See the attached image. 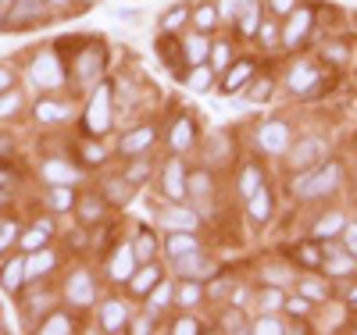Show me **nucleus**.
I'll use <instances>...</instances> for the list:
<instances>
[{
    "instance_id": "1",
    "label": "nucleus",
    "mask_w": 357,
    "mask_h": 335,
    "mask_svg": "<svg viewBox=\"0 0 357 335\" xmlns=\"http://www.w3.org/2000/svg\"><path fill=\"white\" fill-rule=\"evenodd\" d=\"M336 182H340V168H336V164H325L321 171H314V175H304L301 182H296V196H304V200L329 196V193L336 189Z\"/></svg>"
},
{
    "instance_id": "2",
    "label": "nucleus",
    "mask_w": 357,
    "mask_h": 335,
    "mask_svg": "<svg viewBox=\"0 0 357 335\" xmlns=\"http://www.w3.org/2000/svg\"><path fill=\"white\" fill-rule=\"evenodd\" d=\"M111 125V86H97V93L89 97L86 107V129L89 136H104Z\"/></svg>"
},
{
    "instance_id": "3",
    "label": "nucleus",
    "mask_w": 357,
    "mask_h": 335,
    "mask_svg": "<svg viewBox=\"0 0 357 335\" xmlns=\"http://www.w3.org/2000/svg\"><path fill=\"white\" fill-rule=\"evenodd\" d=\"M33 79L40 82V86H61L65 82V72H61V57L57 54H40L36 57V65H33Z\"/></svg>"
},
{
    "instance_id": "4",
    "label": "nucleus",
    "mask_w": 357,
    "mask_h": 335,
    "mask_svg": "<svg viewBox=\"0 0 357 335\" xmlns=\"http://www.w3.org/2000/svg\"><path fill=\"white\" fill-rule=\"evenodd\" d=\"M175 271L183 279H211L215 275V264H204L197 257V250H190V254H178L175 257Z\"/></svg>"
},
{
    "instance_id": "5",
    "label": "nucleus",
    "mask_w": 357,
    "mask_h": 335,
    "mask_svg": "<svg viewBox=\"0 0 357 335\" xmlns=\"http://www.w3.org/2000/svg\"><path fill=\"white\" fill-rule=\"evenodd\" d=\"M257 143L268 150V154H282L286 143H289V129L282 125V121H268V125L261 129V136H257Z\"/></svg>"
},
{
    "instance_id": "6",
    "label": "nucleus",
    "mask_w": 357,
    "mask_h": 335,
    "mask_svg": "<svg viewBox=\"0 0 357 335\" xmlns=\"http://www.w3.org/2000/svg\"><path fill=\"white\" fill-rule=\"evenodd\" d=\"M307 29H311V11H307V8L293 11V18H289V25H286V33H282V43H286V47H296V43L304 40Z\"/></svg>"
},
{
    "instance_id": "7",
    "label": "nucleus",
    "mask_w": 357,
    "mask_h": 335,
    "mask_svg": "<svg viewBox=\"0 0 357 335\" xmlns=\"http://www.w3.org/2000/svg\"><path fill=\"white\" fill-rule=\"evenodd\" d=\"M100 68H104V50H100V47H89V50L79 57V79H82V82H93V79L100 75Z\"/></svg>"
},
{
    "instance_id": "8",
    "label": "nucleus",
    "mask_w": 357,
    "mask_h": 335,
    "mask_svg": "<svg viewBox=\"0 0 357 335\" xmlns=\"http://www.w3.org/2000/svg\"><path fill=\"white\" fill-rule=\"evenodd\" d=\"M68 299H72V303H79V307H86V303H93V279H89L86 271L72 275V282H68Z\"/></svg>"
},
{
    "instance_id": "9",
    "label": "nucleus",
    "mask_w": 357,
    "mask_h": 335,
    "mask_svg": "<svg viewBox=\"0 0 357 335\" xmlns=\"http://www.w3.org/2000/svg\"><path fill=\"white\" fill-rule=\"evenodd\" d=\"M321 154H325V143H321V139H304L301 146L293 150L289 164H293V168H304V164H311V161H321Z\"/></svg>"
},
{
    "instance_id": "10",
    "label": "nucleus",
    "mask_w": 357,
    "mask_h": 335,
    "mask_svg": "<svg viewBox=\"0 0 357 335\" xmlns=\"http://www.w3.org/2000/svg\"><path fill=\"white\" fill-rule=\"evenodd\" d=\"M132 260H136V250L132 247H122L114 257H111V279L114 282H129V275H132Z\"/></svg>"
},
{
    "instance_id": "11",
    "label": "nucleus",
    "mask_w": 357,
    "mask_h": 335,
    "mask_svg": "<svg viewBox=\"0 0 357 335\" xmlns=\"http://www.w3.org/2000/svg\"><path fill=\"white\" fill-rule=\"evenodd\" d=\"M40 8H43V0H18V8H15V15L8 18V25H11V29H22V25H29V22H36V18H40Z\"/></svg>"
},
{
    "instance_id": "12",
    "label": "nucleus",
    "mask_w": 357,
    "mask_h": 335,
    "mask_svg": "<svg viewBox=\"0 0 357 335\" xmlns=\"http://www.w3.org/2000/svg\"><path fill=\"white\" fill-rule=\"evenodd\" d=\"M165 193H168L172 200H183V193H186L183 164H178V161H168V168H165Z\"/></svg>"
},
{
    "instance_id": "13",
    "label": "nucleus",
    "mask_w": 357,
    "mask_h": 335,
    "mask_svg": "<svg viewBox=\"0 0 357 335\" xmlns=\"http://www.w3.org/2000/svg\"><path fill=\"white\" fill-rule=\"evenodd\" d=\"M161 221H165L168 228H178V232H193L197 215H190V210H183V207H168L165 215H161Z\"/></svg>"
},
{
    "instance_id": "14",
    "label": "nucleus",
    "mask_w": 357,
    "mask_h": 335,
    "mask_svg": "<svg viewBox=\"0 0 357 335\" xmlns=\"http://www.w3.org/2000/svg\"><path fill=\"white\" fill-rule=\"evenodd\" d=\"M151 143H154V129L143 125V129H136V132H129L122 139V154H139V150H146Z\"/></svg>"
},
{
    "instance_id": "15",
    "label": "nucleus",
    "mask_w": 357,
    "mask_h": 335,
    "mask_svg": "<svg viewBox=\"0 0 357 335\" xmlns=\"http://www.w3.org/2000/svg\"><path fill=\"white\" fill-rule=\"evenodd\" d=\"M50 267H54V254H50V250H40L36 257L25 260V275H29V279H40V275H47Z\"/></svg>"
},
{
    "instance_id": "16",
    "label": "nucleus",
    "mask_w": 357,
    "mask_h": 335,
    "mask_svg": "<svg viewBox=\"0 0 357 335\" xmlns=\"http://www.w3.org/2000/svg\"><path fill=\"white\" fill-rule=\"evenodd\" d=\"M254 72V65H250V61H240V65H232V72L225 75V82H222V89H225V93H232V89H240L243 86V79Z\"/></svg>"
},
{
    "instance_id": "17",
    "label": "nucleus",
    "mask_w": 357,
    "mask_h": 335,
    "mask_svg": "<svg viewBox=\"0 0 357 335\" xmlns=\"http://www.w3.org/2000/svg\"><path fill=\"white\" fill-rule=\"evenodd\" d=\"M129 282H132V293H151V289L158 286V267L146 264L139 275H129Z\"/></svg>"
},
{
    "instance_id": "18",
    "label": "nucleus",
    "mask_w": 357,
    "mask_h": 335,
    "mask_svg": "<svg viewBox=\"0 0 357 335\" xmlns=\"http://www.w3.org/2000/svg\"><path fill=\"white\" fill-rule=\"evenodd\" d=\"M100 318H104V328L107 332H118V328H122V321H126V307H122V303H104Z\"/></svg>"
},
{
    "instance_id": "19",
    "label": "nucleus",
    "mask_w": 357,
    "mask_h": 335,
    "mask_svg": "<svg viewBox=\"0 0 357 335\" xmlns=\"http://www.w3.org/2000/svg\"><path fill=\"white\" fill-rule=\"evenodd\" d=\"M190 139H193V121H190V118L175 121V129H172V146H175V150H186Z\"/></svg>"
},
{
    "instance_id": "20",
    "label": "nucleus",
    "mask_w": 357,
    "mask_h": 335,
    "mask_svg": "<svg viewBox=\"0 0 357 335\" xmlns=\"http://www.w3.org/2000/svg\"><path fill=\"white\" fill-rule=\"evenodd\" d=\"M307 86H314V68H311V65H296V72L289 75V89L304 93Z\"/></svg>"
},
{
    "instance_id": "21",
    "label": "nucleus",
    "mask_w": 357,
    "mask_h": 335,
    "mask_svg": "<svg viewBox=\"0 0 357 335\" xmlns=\"http://www.w3.org/2000/svg\"><path fill=\"white\" fill-rule=\"evenodd\" d=\"M190 250H197V239H193L190 232H175V235L168 239V254H172V257L190 254Z\"/></svg>"
},
{
    "instance_id": "22",
    "label": "nucleus",
    "mask_w": 357,
    "mask_h": 335,
    "mask_svg": "<svg viewBox=\"0 0 357 335\" xmlns=\"http://www.w3.org/2000/svg\"><path fill=\"white\" fill-rule=\"evenodd\" d=\"M43 171H47V178L54 182V186H57V182H61V186H65V182H75V168H68L61 161H50Z\"/></svg>"
},
{
    "instance_id": "23",
    "label": "nucleus",
    "mask_w": 357,
    "mask_h": 335,
    "mask_svg": "<svg viewBox=\"0 0 357 335\" xmlns=\"http://www.w3.org/2000/svg\"><path fill=\"white\" fill-rule=\"evenodd\" d=\"M204 57H207V40L204 36L186 40V61H190V65H204Z\"/></svg>"
},
{
    "instance_id": "24",
    "label": "nucleus",
    "mask_w": 357,
    "mask_h": 335,
    "mask_svg": "<svg viewBox=\"0 0 357 335\" xmlns=\"http://www.w3.org/2000/svg\"><path fill=\"white\" fill-rule=\"evenodd\" d=\"M268 207H272V200H268L264 189H257V193L250 196V218H254V221H264V218H268Z\"/></svg>"
},
{
    "instance_id": "25",
    "label": "nucleus",
    "mask_w": 357,
    "mask_h": 335,
    "mask_svg": "<svg viewBox=\"0 0 357 335\" xmlns=\"http://www.w3.org/2000/svg\"><path fill=\"white\" fill-rule=\"evenodd\" d=\"M240 15H243V33H257L261 29V8L254 4V0H247V8Z\"/></svg>"
},
{
    "instance_id": "26",
    "label": "nucleus",
    "mask_w": 357,
    "mask_h": 335,
    "mask_svg": "<svg viewBox=\"0 0 357 335\" xmlns=\"http://www.w3.org/2000/svg\"><path fill=\"white\" fill-rule=\"evenodd\" d=\"M336 232H343V218H340V215L325 218V221L314 228V235H318V239H329V235H336Z\"/></svg>"
},
{
    "instance_id": "27",
    "label": "nucleus",
    "mask_w": 357,
    "mask_h": 335,
    "mask_svg": "<svg viewBox=\"0 0 357 335\" xmlns=\"http://www.w3.org/2000/svg\"><path fill=\"white\" fill-rule=\"evenodd\" d=\"M22 275H25V264H22V260L4 264V286H8V289H15V286L22 282Z\"/></svg>"
},
{
    "instance_id": "28",
    "label": "nucleus",
    "mask_w": 357,
    "mask_h": 335,
    "mask_svg": "<svg viewBox=\"0 0 357 335\" xmlns=\"http://www.w3.org/2000/svg\"><path fill=\"white\" fill-rule=\"evenodd\" d=\"M22 247H25V250H43V247H47V232H43V228L25 232V235H22Z\"/></svg>"
},
{
    "instance_id": "29",
    "label": "nucleus",
    "mask_w": 357,
    "mask_h": 335,
    "mask_svg": "<svg viewBox=\"0 0 357 335\" xmlns=\"http://www.w3.org/2000/svg\"><path fill=\"white\" fill-rule=\"evenodd\" d=\"M40 332H47V335H54V332H72V321H68L65 314H54V318H47V325H40Z\"/></svg>"
},
{
    "instance_id": "30",
    "label": "nucleus",
    "mask_w": 357,
    "mask_h": 335,
    "mask_svg": "<svg viewBox=\"0 0 357 335\" xmlns=\"http://www.w3.org/2000/svg\"><path fill=\"white\" fill-rule=\"evenodd\" d=\"M79 207H82V210H79V218H82V221H97V218H100V200H97V196L82 200Z\"/></svg>"
},
{
    "instance_id": "31",
    "label": "nucleus",
    "mask_w": 357,
    "mask_h": 335,
    "mask_svg": "<svg viewBox=\"0 0 357 335\" xmlns=\"http://www.w3.org/2000/svg\"><path fill=\"white\" fill-rule=\"evenodd\" d=\"M197 72L190 75V89H207L211 86V68H204V65H193Z\"/></svg>"
},
{
    "instance_id": "32",
    "label": "nucleus",
    "mask_w": 357,
    "mask_h": 335,
    "mask_svg": "<svg viewBox=\"0 0 357 335\" xmlns=\"http://www.w3.org/2000/svg\"><path fill=\"white\" fill-rule=\"evenodd\" d=\"M186 189H190L193 196H207V193H211V178H207V175H193Z\"/></svg>"
},
{
    "instance_id": "33",
    "label": "nucleus",
    "mask_w": 357,
    "mask_h": 335,
    "mask_svg": "<svg viewBox=\"0 0 357 335\" xmlns=\"http://www.w3.org/2000/svg\"><path fill=\"white\" fill-rule=\"evenodd\" d=\"M36 114H40L43 121H61V118H65V107H61V104H40Z\"/></svg>"
},
{
    "instance_id": "34",
    "label": "nucleus",
    "mask_w": 357,
    "mask_h": 335,
    "mask_svg": "<svg viewBox=\"0 0 357 335\" xmlns=\"http://www.w3.org/2000/svg\"><path fill=\"white\" fill-rule=\"evenodd\" d=\"M257 189H261V171H257V168H247V171H243V193L254 196Z\"/></svg>"
},
{
    "instance_id": "35",
    "label": "nucleus",
    "mask_w": 357,
    "mask_h": 335,
    "mask_svg": "<svg viewBox=\"0 0 357 335\" xmlns=\"http://www.w3.org/2000/svg\"><path fill=\"white\" fill-rule=\"evenodd\" d=\"M243 8H247V0H218V11H222L225 18H236Z\"/></svg>"
},
{
    "instance_id": "36",
    "label": "nucleus",
    "mask_w": 357,
    "mask_h": 335,
    "mask_svg": "<svg viewBox=\"0 0 357 335\" xmlns=\"http://www.w3.org/2000/svg\"><path fill=\"white\" fill-rule=\"evenodd\" d=\"M225 65H229V47H225V43H218V47H215V54H211V72H222Z\"/></svg>"
},
{
    "instance_id": "37",
    "label": "nucleus",
    "mask_w": 357,
    "mask_h": 335,
    "mask_svg": "<svg viewBox=\"0 0 357 335\" xmlns=\"http://www.w3.org/2000/svg\"><path fill=\"white\" fill-rule=\"evenodd\" d=\"M132 250H136V257H151V254H154V239H151V232H143V235L136 239V247H132Z\"/></svg>"
},
{
    "instance_id": "38",
    "label": "nucleus",
    "mask_w": 357,
    "mask_h": 335,
    "mask_svg": "<svg viewBox=\"0 0 357 335\" xmlns=\"http://www.w3.org/2000/svg\"><path fill=\"white\" fill-rule=\"evenodd\" d=\"M354 271V260H347V257H333L329 260V275H350Z\"/></svg>"
},
{
    "instance_id": "39",
    "label": "nucleus",
    "mask_w": 357,
    "mask_h": 335,
    "mask_svg": "<svg viewBox=\"0 0 357 335\" xmlns=\"http://www.w3.org/2000/svg\"><path fill=\"white\" fill-rule=\"evenodd\" d=\"M50 203H54L57 210H68V207H72V193H68V189H54V193H50Z\"/></svg>"
},
{
    "instance_id": "40",
    "label": "nucleus",
    "mask_w": 357,
    "mask_h": 335,
    "mask_svg": "<svg viewBox=\"0 0 357 335\" xmlns=\"http://www.w3.org/2000/svg\"><path fill=\"white\" fill-rule=\"evenodd\" d=\"M254 332H264V335H279V332H282V325H279L275 318H261V321L254 325Z\"/></svg>"
},
{
    "instance_id": "41",
    "label": "nucleus",
    "mask_w": 357,
    "mask_h": 335,
    "mask_svg": "<svg viewBox=\"0 0 357 335\" xmlns=\"http://www.w3.org/2000/svg\"><path fill=\"white\" fill-rule=\"evenodd\" d=\"M268 93H272V82H268V79L250 86V100H268Z\"/></svg>"
},
{
    "instance_id": "42",
    "label": "nucleus",
    "mask_w": 357,
    "mask_h": 335,
    "mask_svg": "<svg viewBox=\"0 0 357 335\" xmlns=\"http://www.w3.org/2000/svg\"><path fill=\"white\" fill-rule=\"evenodd\" d=\"M197 299H200V289H197V286H183V293H178V303H183V307H193Z\"/></svg>"
},
{
    "instance_id": "43",
    "label": "nucleus",
    "mask_w": 357,
    "mask_h": 335,
    "mask_svg": "<svg viewBox=\"0 0 357 335\" xmlns=\"http://www.w3.org/2000/svg\"><path fill=\"white\" fill-rule=\"evenodd\" d=\"M183 18H186V8H172L161 25H165V29H175V25H183Z\"/></svg>"
},
{
    "instance_id": "44",
    "label": "nucleus",
    "mask_w": 357,
    "mask_h": 335,
    "mask_svg": "<svg viewBox=\"0 0 357 335\" xmlns=\"http://www.w3.org/2000/svg\"><path fill=\"white\" fill-rule=\"evenodd\" d=\"M193 18H197V25H200V29H211V25H215V8H200Z\"/></svg>"
},
{
    "instance_id": "45",
    "label": "nucleus",
    "mask_w": 357,
    "mask_h": 335,
    "mask_svg": "<svg viewBox=\"0 0 357 335\" xmlns=\"http://www.w3.org/2000/svg\"><path fill=\"white\" fill-rule=\"evenodd\" d=\"M301 293H304L307 299H321V296H325V286H321V282H304Z\"/></svg>"
},
{
    "instance_id": "46",
    "label": "nucleus",
    "mask_w": 357,
    "mask_h": 335,
    "mask_svg": "<svg viewBox=\"0 0 357 335\" xmlns=\"http://www.w3.org/2000/svg\"><path fill=\"white\" fill-rule=\"evenodd\" d=\"M11 235H15V225L4 221V225H0V250H8V247H11Z\"/></svg>"
},
{
    "instance_id": "47",
    "label": "nucleus",
    "mask_w": 357,
    "mask_h": 335,
    "mask_svg": "<svg viewBox=\"0 0 357 335\" xmlns=\"http://www.w3.org/2000/svg\"><path fill=\"white\" fill-rule=\"evenodd\" d=\"M175 332H178V335H193V332H200V325H197L193 318H183V321L175 325Z\"/></svg>"
},
{
    "instance_id": "48",
    "label": "nucleus",
    "mask_w": 357,
    "mask_h": 335,
    "mask_svg": "<svg viewBox=\"0 0 357 335\" xmlns=\"http://www.w3.org/2000/svg\"><path fill=\"white\" fill-rule=\"evenodd\" d=\"M18 111V93H4V100H0V114H11Z\"/></svg>"
},
{
    "instance_id": "49",
    "label": "nucleus",
    "mask_w": 357,
    "mask_h": 335,
    "mask_svg": "<svg viewBox=\"0 0 357 335\" xmlns=\"http://www.w3.org/2000/svg\"><path fill=\"white\" fill-rule=\"evenodd\" d=\"M107 196L118 200V203H126V200H129V189H126V186H114V182H111V186H107Z\"/></svg>"
},
{
    "instance_id": "50",
    "label": "nucleus",
    "mask_w": 357,
    "mask_h": 335,
    "mask_svg": "<svg viewBox=\"0 0 357 335\" xmlns=\"http://www.w3.org/2000/svg\"><path fill=\"white\" fill-rule=\"evenodd\" d=\"M261 296H264V299H261V303H264V307H268V311H272V307H279V303H282V299H279V293H275V289H268V293H261Z\"/></svg>"
},
{
    "instance_id": "51",
    "label": "nucleus",
    "mask_w": 357,
    "mask_h": 335,
    "mask_svg": "<svg viewBox=\"0 0 357 335\" xmlns=\"http://www.w3.org/2000/svg\"><path fill=\"white\" fill-rule=\"evenodd\" d=\"M347 247L350 254H357V225H347Z\"/></svg>"
},
{
    "instance_id": "52",
    "label": "nucleus",
    "mask_w": 357,
    "mask_h": 335,
    "mask_svg": "<svg viewBox=\"0 0 357 335\" xmlns=\"http://www.w3.org/2000/svg\"><path fill=\"white\" fill-rule=\"evenodd\" d=\"M272 11H275V15H286V11H293V0H272Z\"/></svg>"
},
{
    "instance_id": "53",
    "label": "nucleus",
    "mask_w": 357,
    "mask_h": 335,
    "mask_svg": "<svg viewBox=\"0 0 357 335\" xmlns=\"http://www.w3.org/2000/svg\"><path fill=\"white\" fill-rule=\"evenodd\" d=\"M261 36H264V43H279V36H275L272 25H261Z\"/></svg>"
},
{
    "instance_id": "54",
    "label": "nucleus",
    "mask_w": 357,
    "mask_h": 335,
    "mask_svg": "<svg viewBox=\"0 0 357 335\" xmlns=\"http://www.w3.org/2000/svg\"><path fill=\"white\" fill-rule=\"evenodd\" d=\"M11 79H15V75H11V68L0 65V89H8V86H11Z\"/></svg>"
},
{
    "instance_id": "55",
    "label": "nucleus",
    "mask_w": 357,
    "mask_h": 335,
    "mask_svg": "<svg viewBox=\"0 0 357 335\" xmlns=\"http://www.w3.org/2000/svg\"><path fill=\"white\" fill-rule=\"evenodd\" d=\"M154 303H168V289L165 286H154Z\"/></svg>"
},
{
    "instance_id": "56",
    "label": "nucleus",
    "mask_w": 357,
    "mask_h": 335,
    "mask_svg": "<svg viewBox=\"0 0 357 335\" xmlns=\"http://www.w3.org/2000/svg\"><path fill=\"white\" fill-rule=\"evenodd\" d=\"M129 178H132V182H136V178H146V164H136V168L129 171Z\"/></svg>"
},
{
    "instance_id": "57",
    "label": "nucleus",
    "mask_w": 357,
    "mask_h": 335,
    "mask_svg": "<svg viewBox=\"0 0 357 335\" xmlns=\"http://www.w3.org/2000/svg\"><path fill=\"white\" fill-rule=\"evenodd\" d=\"M304 307H307L304 299H289V311H293V314H304Z\"/></svg>"
},
{
    "instance_id": "58",
    "label": "nucleus",
    "mask_w": 357,
    "mask_h": 335,
    "mask_svg": "<svg viewBox=\"0 0 357 335\" xmlns=\"http://www.w3.org/2000/svg\"><path fill=\"white\" fill-rule=\"evenodd\" d=\"M225 328H232V332L240 328V314H232V318H225Z\"/></svg>"
},
{
    "instance_id": "59",
    "label": "nucleus",
    "mask_w": 357,
    "mask_h": 335,
    "mask_svg": "<svg viewBox=\"0 0 357 335\" xmlns=\"http://www.w3.org/2000/svg\"><path fill=\"white\" fill-rule=\"evenodd\" d=\"M350 307H357V289L350 293Z\"/></svg>"
},
{
    "instance_id": "60",
    "label": "nucleus",
    "mask_w": 357,
    "mask_h": 335,
    "mask_svg": "<svg viewBox=\"0 0 357 335\" xmlns=\"http://www.w3.org/2000/svg\"><path fill=\"white\" fill-rule=\"evenodd\" d=\"M50 4H65V0H50Z\"/></svg>"
}]
</instances>
